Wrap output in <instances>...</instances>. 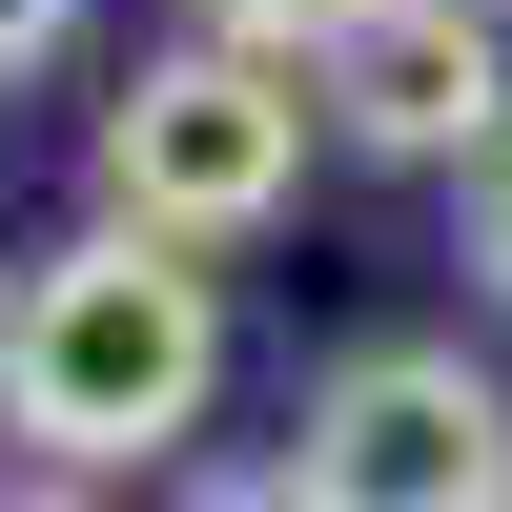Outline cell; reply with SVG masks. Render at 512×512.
<instances>
[{
  "mask_svg": "<svg viewBox=\"0 0 512 512\" xmlns=\"http://www.w3.org/2000/svg\"><path fill=\"white\" fill-rule=\"evenodd\" d=\"M205 390H226V287L185 246L82 226V246H41L0 287V431H21V472H82V492L164 472L205 431Z\"/></svg>",
  "mask_w": 512,
  "mask_h": 512,
  "instance_id": "obj_1",
  "label": "cell"
},
{
  "mask_svg": "<svg viewBox=\"0 0 512 512\" xmlns=\"http://www.w3.org/2000/svg\"><path fill=\"white\" fill-rule=\"evenodd\" d=\"M308 62H267V41H164L144 82L103 103V226L144 246H246L287 185H308Z\"/></svg>",
  "mask_w": 512,
  "mask_h": 512,
  "instance_id": "obj_2",
  "label": "cell"
},
{
  "mask_svg": "<svg viewBox=\"0 0 512 512\" xmlns=\"http://www.w3.org/2000/svg\"><path fill=\"white\" fill-rule=\"evenodd\" d=\"M308 512H492L512 492V390L472 349H431V328H390V349H349L308 390Z\"/></svg>",
  "mask_w": 512,
  "mask_h": 512,
  "instance_id": "obj_3",
  "label": "cell"
},
{
  "mask_svg": "<svg viewBox=\"0 0 512 512\" xmlns=\"http://www.w3.org/2000/svg\"><path fill=\"white\" fill-rule=\"evenodd\" d=\"M308 103L349 123L369 164H492L512 144V41H492V0H369L308 62Z\"/></svg>",
  "mask_w": 512,
  "mask_h": 512,
  "instance_id": "obj_4",
  "label": "cell"
},
{
  "mask_svg": "<svg viewBox=\"0 0 512 512\" xmlns=\"http://www.w3.org/2000/svg\"><path fill=\"white\" fill-rule=\"evenodd\" d=\"M369 0H205V41H267V62H328Z\"/></svg>",
  "mask_w": 512,
  "mask_h": 512,
  "instance_id": "obj_5",
  "label": "cell"
},
{
  "mask_svg": "<svg viewBox=\"0 0 512 512\" xmlns=\"http://www.w3.org/2000/svg\"><path fill=\"white\" fill-rule=\"evenodd\" d=\"M472 267H492V308H512V144L472 164Z\"/></svg>",
  "mask_w": 512,
  "mask_h": 512,
  "instance_id": "obj_6",
  "label": "cell"
},
{
  "mask_svg": "<svg viewBox=\"0 0 512 512\" xmlns=\"http://www.w3.org/2000/svg\"><path fill=\"white\" fill-rule=\"evenodd\" d=\"M62 41H82V0H0V82H21V62H62Z\"/></svg>",
  "mask_w": 512,
  "mask_h": 512,
  "instance_id": "obj_7",
  "label": "cell"
},
{
  "mask_svg": "<svg viewBox=\"0 0 512 512\" xmlns=\"http://www.w3.org/2000/svg\"><path fill=\"white\" fill-rule=\"evenodd\" d=\"M185 512H308V472H205Z\"/></svg>",
  "mask_w": 512,
  "mask_h": 512,
  "instance_id": "obj_8",
  "label": "cell"
},
{
  "mask_svg": "<svg viewBox=\"0 0 512 512\" xmlns=\"http://www.w3.org/2000/svg\"><path fill=\"white\" fill-rule=\"evenodd\" d=\"M0 512H103V492H82V472H21V492H0Z\"/></svg>",
  "mask_w": 512,
  "mask_h": 512,
  "instance_id": "obj_9",
  "label": "cell"
},
{
  "mask_svg": "<svg viewBox=\"0 0 512 512\" xmlns=\"http://www.w3.org/2000/svg\"><path fill=\"white\" fill-rule=\"evenodd\" d=\"M492 512H512V492H492Z\"/></svg>",
  "mask_w": 512,
  "mask_h": 512,
  "instance_id": "obj_10",
  "label": "cell"
}]
</instances>
